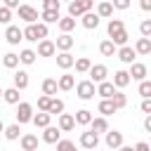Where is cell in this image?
<instances>
[{
  "mask_svg": "<svg viewBox=\"0 0 151 151\" xmlns=\"http://www.w3.org/2000/svg\"><path fill=\"white\" fill-rule=\"evenodd\" d=\"M97 144H99V134H94L92 130L80 134V146L83 149H97Z\"/></svg>",
  "mask_w": 151,
  "mask_h": 151,
  "instance_id": "8fae6325",
  "label": "cell"
},
{
  "mask_svg": "<svg viewBox=\"0 0 151 151\" xmlns=\"http://www.w3.org/2000/svg\"><path fill=\"white\" fill-rule=\"evenodd\" d=\"M80 17H83V26H85L87 31H94V28L99 26V19H101V17H99L97 12H92V9H90V12H83Z\"/></svg>",
  "mask_w": 151,
  "mask_h": 151,
  "instance_id": "9c48e42d",
  "label": "cell"
},
{
  "mask_svg": "<svg viewBox=\"0 0 151 151\" xmlns=\"http://www.w3.org/2000/svg\"><path fill=\"white\" fill-rule=\"evenodd\" d=\"M73 85H76V78H73L71 73H64V76H59V80H57V87L64 90V92L73 90Z\"/></svg>",
  "mask_w": 151,
  "mask_h": 151,
  "instance_id": "ffe728a7",
  "label": "cell"
},
{
  "mask_svg": "<svg viewBox=\"0 0 151 151\" xmlns=\"http://www.w3.org/2000/svg\"><path fill=\"white\" fill-rule=\"evenodd\" d=\"M142 113H151V99L149 97H144V101H142Z\"/></svg>",
  "mask_w": 151,
  "mask_h": 151,
  "instance_id": "681fc988",
  "label": "cell"
},
{
  "mask_svg": "<svg viewBox=\"0 0 151 151\" xmlns=\"http://www.w3.org/2000/svg\"><path fill=\"white\" fill-rule=\"evenodd\" d=\"M139 7H142L144 12H149V9H151V0H139Z\"/></svg>",
  "mask_w": 151,
  "mask_h": 151,
  "instance_id": "f5cc1de1",
  "label": "cell"
},
{
  "mask_svg": "<svg viewBox=\"0 0 151 151\" xmlns=\"http://www.w3.org/2000/svg\"><path fill=\"white\" fill-rule=\"evenodd\" d=\"M73 61H76V59L71 57V52H61V54H57V66H59V68H64V71H66V68H71V66H73Z\"/></svg>",
  "mask_w": 151,
  "mask_h": 151,
  "instance_id": "d4e9b609",
  "label": "cell"
},
{
  "mask_svg": "<svg viewBox=\"0 0 151 151\" xmlns=\"http://www.w3.org/2000/svg\"><path fill=\"white\" fill-rule=\"evenodd\" d=\"M57 127H59L61 132H71V130L76 127L73 116H71V113H59V123H57Z\"/></svg>",
  "mask_w": 151,
  "mask_h": 151,
  "instance_id": "2e32d148",
  "label": "cell"
},
{
  "mask_svg": "<svg viewBox=\"0 0 151 151\" xmlns=\"http://www.w3.org/2000/svg\"><path fill=\"white\" fill-rule=\"evenodd\" d=\"M134 52L137 54H149L151 52V38H139L137 45H134Z\"/></svg>",
  "mask_w": 151,
  "mask_h": 151,
  "instance_id": "f1b7e54d",
  "label": "cell"
},
{
  "mask_svg": "<svg viewBox=\"0 0 151 151\" xmlns=\"http://www.w3.org/2000/svg\"><path fill=\"white\" fill-rule=\"evenodd\" d=\"M127 73H130V80H144L149 71H146V66H144V64H139V61H132Z\"/></svg>",
  "mask_w": 151,
  "mask_h": 151,
  "instance_id": "30bf717a",
  "label": "cell"
},
{
  "mask_svg": "<svg viewBox=\"0 0 151 151\" xmlns=\"http://www.w3.org/2000/svg\"><path fill=\"white\" fill-rule=\"evenodd\" d=\"M99 52H101L104 57H113V54H116V45H113L111 40H104V42L99 45Z\"/></svg>",
  "mask_w": 151,
  "mask_h": 151,
  "instance_id": "f35d334b",
  "label": "cell"
},
{
  "mask_svg": "<svg viewBox=\"0 0 151 151\" xmlns=\"http://www.w3.org/2000/svg\"><path fill=\"white\" fill-rule=\"evenodd\" d=\"M42 38H47V24H28V26L24 28V40L38 42V40H42Z\"/></svg>",
  "mask_w": 151,
  "mask_h": 151,
  "instance_id": "6da1fadb",
  "label": "cell"
},
{
  "mask_svg": "<svg viewBox=\"0 0 151 151\" xmlns=\"http://www.w3.org/2000/svg\"><path fill=\"white\" fill-rule=\"evenodd\" d=\"M92 5H94V0H71L68 2V17H80L83 12H90L92 9Z\"/></svg>",
  "mask_w": 151,
  "mask_h": 151,
  "instance_id": "3957f363",
  "label": "cell"
},
{
  "mask_svg": "<svg viewBox=\"0 0 151 151\" xmlns=\"http://www.w3.org/2000/svg\"><path fill=\"white\" fill-rule=\"evenodd\" d=\"M57 151H76V144L71 139H59L57 142Z\"/></svg>",
  "mask_w": 151,
  "mask_h": 151,
  "instance_id": "60d3db41",
  "label": "cell"
},
{
  "mask_svg": "<svg viewBox=\"0 0 151 151\" xmlns=\"http://www.w3.org/2000/svg\"><path fill=\"white\" fill-rule=\"evenodd\" d=\"M17 123L19 125H24V123H31V118H33V106L28 104V101H19L17 104Z\"/></svg>",
  "mask_w": 151,
  "mask_h": 151,
  "instance_id": "277c9868",
  "label": "cell"
},
{
  "mask_svg": "<svg viewBox=\"0 0 151 151\" xmlns=\"http://www.w3.org/2000/svg\"><path fill=\"white\" fill-rule=\"evenodd\" d=\"M73 45H76V40H73V35H71V33H61V35L57 38V42H54V47H57V50H61V52H68Z\"/></svg>",
  "mask_w": 151,
  "mask_h": 151,
  "instance_id": "7c38bea8",
  "label": "cell"
},
{
  "mask_svg": "<svg viewBox=\"0 0 151 151\" xmlns=\"http://www.w3.org/2000/svg\"><path fill=\"white\" fill-rule=\"evenodd\" d=\"M59 139H61V130L59 127H54V125L42 127V142L45 144H57Z\"/></svg>",
  "mask_w": 151,
  "mask_h": 151,
  "instance_id": "5b68a950",
  "label": "cell"
},
{
  "mask_svg": "<svg viewBox=\"0 0 151 151\" xmlns=\"http://www.w3.org/2000/svg\"><path fill=\"white\" fill-rule=\"evenodd\" d=\"M2 99H5L7 104H19V90H17V87L2 90Z\"/></svg>",
  "mask_w": 151,
  "mask_h": 151,
  "instance_id": "1f68e13d",
  "label": "cell"
},
{
  "mask_svg": "<svg viewBox=\"0 0 151 151\" xmlns=\"http://www.w3.org/2000/svg\"><path fill=\"white\" fill-rule=\"evenodd\" d=\"M47 113H50V116H54V113H57V116H59V113H64V101H61V99H54V97H52V101H50V109H47Z\"/></svg>",
  "mask_w": 151,
  "mask_h": 151,
  "instance_id": "74e56055",
  "label": "cell"
},
{
  "mask_svg": "<svg viewBox=\"0 0 151 151\" xmlns=\"http://www.w3.org/2000/svg\"><path fill=\"white\" fill-rule=\"evenodd\" d=\"M139 33H142V38H151V19H144L139 24Z\"/></svg>",
  "mask_w": 151,
  "mask_h": 151,
  "instance_id": "b9f144b4",
  "label": "cell"
},
{
  "mask_svg": "<svg viewBox=\"0 0 151 151\" xmlns=\"http://www.w3.org/2000/svg\"><path fill=\"white\" fill-rule=\"evenodd\" d=\"M97 14H99V17H111V14H113V5H111L109 0H101L99 7H97Z\"/></svg>",
  "mask_w": 151,
  "mask_h": 151,
  "instance_id": "d590c367",
  "label": "cell"
},
{
  "mask_svg": "<svg viewBox=\"0 0 151 151\" xmlns=\"http://www.w3.org/2000/svg\"><path fill=\"white\" fill-rule=\"evenodd\" d=\"M0 97H2V87H0Z\"/></svg>",
  "mask_w": 151,
  "mask_h": 151,
  "instance_id": "680465c9",
  "label": "cell"
},
{
  "mask_svg": "<svg viewBox=\"0 0 151 151\" xmlns=\"http://www.w3.org/2000/svg\"><path fill=\"white\" fill-rule=\"evenodd\" d=\"M57 26H59L61 33H71V31L76 28V19H73V17H59Z\"/></svg>",
  "mask_w": 151,
  "mask_h": 151,
  "instance_id": "44dd1931",
  "label": "cell"
},
{
  "mask_svg": "<svg viewBox=\"0 0 151 151\" xmlns=\"http://www.w3.org/2000/svg\"><path fill=\"white\" fill-rule=\"evenodd\" d=\"M54 52H57V47H54V42H52V40L42 38V40L38 42V52H35L38 57H52Z\"/></svg>",
  "mask_w": 151,
  "mask_h": 151,
  "instance_id": "4fadbf2b",
  "label": "cell"
},
{
  "mask_svg": "<svg viewBox=\"0 0 151 151\" xmlns=\"http://www.w3.org/2000/svg\"><path fill=\"white\" fill-rule=\"evenodd\" d=\"M42 24H57L59 21V9H42Z\"/></svg>",
  "mask_w": 151,
  "mask_h": 151,
  "instance_id": "4dcf8cb0",
  "label": "cell"
},
{
  "mask_svg": "<svg viewBox=\"0 0 151 151\" xmlns=\"http://www.w3.org/2000/svg\"><path fill=\"white\" fill-rule=\"evenodd\" d=\"M139 94L142 97H151V83L144 78V80H139Z\"/></svg>",
  "mask_w": 151,
  "mask_h": 151,
  "instance_id": "7bdbcfd3",
  "label": "cell"
},
{
  "mask_svg": "<svg viewBox=\"0 0 151 151\" xmlns=\"http://www.w3.org/2000/svg\"><path fill=\"white\" fill-rule=\"evenodd\" d=\"M111 5H113L116 9H127V7H130V0H111Z\"/></svg>",
  "mask_w": 151,
  "mask_h": 151,
  "instance_id": "c3c4849f",
  "label": "cell"
},
{
  "mask_svg": "<svg viewBox=\"0 0 151 151\" xmlns=\"http://www.w3.org/2000/svg\"><path fill=\"white\" fill-rule=\"evenodd\" d=\"M83 151H94V149H83Z\"/></svg>",
  "mask_w": 151,
  "mask_h": 151,
  "instance_id": "6f0895ef",
  "label": "cell"
},
{
  "mask_svg": "<svg viewBox=\"0 0 151 151\" xmlns=\"http://www.w3.org/2000/svg\"><path fill=\"white\" fill-rule=\"evenodd\" d=\"M57 90H59V87H57V80H54V78H45V80H42V94L54 97Z\"/></svg>",
  "mask_w": 151,
  "mask_h": 151,
  "instance_id": "4316f807",
  "label": "cell"
},
{
  "mask_svg": "<svg viewBox=\"0 0 151 151\" xmlns=\"http://www.w3.org/2000/svg\"><path fill=\"white\" fill-rule=\"evenodd\" d=\"M118 28H125L123 19H111V21H109V35H111L113 31H118Z\"/></svg>",
  "mask_w": 151,
  "mask_h": 151,
  "instance_id": "f6af8a7d",
  "label": "cell"
},
{
  "mask_svg": "<svg viewBox=\"0 0 151 151\" xmlns=\"http://www.w3.org/2000/svg\"><path fill=\"white\" fill-rule=\"evenodd\" d=\"M97 111H99L101 116H111V113H116L118 109L113 106V101H111V99H101V101H99V106H97Z\"/></svg>",
  "mask_w": 151,
  "mask_h": 151,
  "instance_id": "83f0119b",
  "label": "cell"
},
{
  "mask_svg": "<svg viewBox=\"0 0 151 151\" xmlns=\"http://www.w3.org/2000/svg\"><path fill=\"white\" fill-rule=\"evenodd\" d=\"M90 80L92 83H101V80H106V76H109V68L104 66V64H97V66H90Z\"/></svg>",
  "mask_w": 151,
  "mask_h": 151,
  "instance_id": "52a82bcc",
  "label": "cell"
},
{
  "mask_svg": "<svg viewBox=\"0 0 151 151\" xmlns=\"http://www.w3.org/2000/svg\"><path fill=\"white\" fill-rule=\"evenodd\" d=\"M132 149H134V151H151V149H149V144H146V142H137V144H134V146H132Z\"/></svg>",
  "mask_w": 151,
  "mask_h": 151,
  "instance_id": "f907efd6",
  "label": "cell"
},
{
  "mask_svg": "<svg viewBox=\"0 0 151 151\" xmlns=\"http://www.w3.org/2000/svg\"><path fill=\"white\" fill-rule=\"evenodd\" d=\"M90 130L94 134H104L109 130V123H106V116H99V118H92L90 120Z\"/></svg>",
  "mask_w": 151,
  "mask_h": 151,
  "instance_id": "e0dca14e",
  "label": "cell"
},
{
  "mask_svg": "<svg viewBox=\"0 0 151 151\" xmlns=\"http://www.w3.org/2000/svg\"><path fill=\"white\" fill-rule=\"evenodd\" d=\"M5 2V7H9V9H17L19 7V0H2Z\"/></svg>",
  "mask_w": 151,
  "mask_h": 151,
  "instance_id": "816d5d0a",
  "label": "cell"
},
{
  "mask_svg": "<svg viewBox=\"0 0 151 151\" xmlns=\"http://www.w3.org/2000/svg\"><path fill=\"white\" fill-rule=\"evenodd\" d=\"M127 38H130V35H127V31H125V28H118V31H113V33H111V42H113L116 47H118V45H120V47H123V45H127Z\"/></svg>",
  "mask_w": 151,
  "mask_h": 151,
  "instance_id": "7402d4cb",
  "label": "cell"
},
{
  "mask_svg": "<svg viewBox=\"0 0 151 151\" xmlns=\"http://www.w3.org/2000/svg\"><path fill=\"white\" fill-rule=\"evenodd\" d=\"M17 9H19V19H24V21H28V24H35V21H38V12H35L31 5H19Z\"/></svg>",
  "mask_w": 151,
  "mask_h": 151,
  "instance_id": "ba28073f",
  "label": "cell"
},
{
  "mask_svg": "<svg viewBox=\"0 0 151 151\" xmlns=\"http://www.w3.org/2000/svg\"><path fill=\"white\" fill-rule=\"evenodd\" d=\"M118 52V59L123 61V64H132L134 61V57H137V52H134V47H130V45H123L120 50H116Z\"/></svg>",
  "mask_w": 151,
  "mask_h": 151,
  "instance_id": "9a60e30c",
  "label": "cell"
},
{
  "mask_svg": "<svg viewBox=\"0 0 151 151\" xmlns=\"http://www.w3.org/2000/svg\"><path fill=\"white\" fill-rule=\"evenodd\" d=\"M76 94H78V99L87 101V99H92V97L97 94V87H94L92 80H80V83L76 85Z\"/></svg>",
  "mask_w": 151,
  "mask_h": 151,
  "instance_id": "7a4b0ae2",
  "label": "cell"
},
{
  "mask_svg": "<svg viewBox=\"0 0 151 151\" xmlns=\"http://www.w3.org/2000/svg\"><path fill=\"white\" fill-rule=\"evenodd\" d=\"M116 92V87H113V83H109V80H101V83H97V94L101 97V99H111V94Z\"/></svg>",
  "mask_w": 151,
  "mask_h": 151,
  "instance_id": "ac0fdd59",
  "label": "cell"
},
{
  "mask_svg": "<svg viewBox=\"0 0 151 151\" xmlns=\"http://www.w3.org/2000/svg\"><path fill=\"white\" fill-rule=\"evenodd\" d=\"M104 134H106V146H109V149H118V146L123 144V132H118V130H106Z\"/></svg>",
  "mask_w": 151,
  "mask_h": 151,
  "instance_id": "5bb4252c",
  "label": "cell"
},
{
  "mask_svg": "<svg viewBox=\"0 0 151 151\" xmlns=\"http://www.w3.org/2000/svg\"><path fill=\"white\" fill-rule=\"evenodd\" d=\"M50 118H52V116H50L47 111H40V113H33L31 123H33L35 127H47V125H50Z\"/></svg>",
  "mask_w": 151,
  "mask_h": 151,
  "instance_id": "cb8c5ba5",
  "label": "cell"
},
{
  "mask_svg": "<svg viewBox=\"0 0 151 151\" xmlns=\"http://www.w3.org/2000/svg\"><path fill=\"white\" fill-rule=\"evenodd\" d=\"M5 40H7L9 45H19V42L24 40V31H21L19 26H7V31H5Z\"/></svg>",
  "mask_w": 151,
  "mask_h": 151,
  "instance_id": "8992f818",
  "label": "cell"
},
{
  "mask_svg": "<svg viewBox=\"0 0 151 151\" xmlns=\"http://www.w3.org/2000/svg\"><path fill=\"white\" fill-rule=\"evenodd\" d=\"M144 130L151 132V116H149V113H146V118H144Z\"/></svg>",
  "mask_w": 151,
  "mask_h": 151,
  "instance_id": "db71d44e",
  "label": "cell"
},
{
  "mask_svg": "<svg viewBox=\"0 0 151 151\" xmlns=\"http://www.w3.org/2000/svg\"><path fill=\"white\" fill-rule=\"evenodd\" d=\"M118 151H134V149H132V146H123V144H120V146H118Z\"/></svg>",
  "mask_w": 151,
  "mask_h": 151,
  "instance_id": "11a10c76",
  "label": "cell"
},
{
  "mask_svg": "<svg viewBox=\"0 0 151 151\" xmlns=\"http://www.w3.org/2000/svg\"><path fill=\"white\" fill-rule=\"evenodd\" d=\"M2 132H5V137H7L9 142H14V139H19V132H21V127H19V123H14V125H7Z\"/></svg>",
  "mask_w": 151,
  "mask_h": 151,
  "instance_id": "e575fe53",
  "label": "cell"
},
{
  "mask_svg": "<svg viewBox=\"0 0 151 151\" xmlns=\"http://www.w3.org/2000/svg\"><path fill=\"white\" fill-rule=\"evenodd\" d=\"M73 66H76V71H78V73H87V71H90V66H92V61H90L87 57H80V59H76V61H73Z\"/></svg>",
  "mask_w": 151,
  "mask_h": 151,
  "instance_id": "836d02e7",
  "label": "cell"
},
{
  "mask_svg": "<svg viewBox=\"0 0 151 151\" xmlns=\"http://www.w3.org/2000/svg\"><path fill=\"white\" fill-rule=\"evenodd\" d=\"M61 0H42V9H59Z\"/></svg>",
  "mask_w": 151,
  "mask_h": 151,
  "instance_id": "7dc6e473",
  "label": "cell"
},
{
  "mask_svg": "<svg viewBox=\"0 0 151 151\" xmlns=\"http://www.w3.org/2000/svg\"><path fill=\"white\" fill-rule=\"evenodd\" d=\"M21 149L24 151H38V137L35 134H21Z\"/></svg>",
  "mask_w": 151,
  "mask_h": 151,
  "instance_id": "d6986e66",
  "label": "cell"
},
{
  "mask_svg": "<svg viewBox=\"0 0 151 151\" xmlns=\"http://www.w3.org/2000/svg\"><path fill=\"white\" fill-rule=\"evenodd\" d=\"M35 57H38V54H35L33 50H21V54H19V61H21V64H26V66H31V64L35 61Z\"/></svg>",
  "mask_w": 151,
  "mask_h": 151,
  "instance_id": "8d00e7d4",
  "label": "cell"
},
{
  "mask_svg": "<svg viewBox=\"0 0 151 151\" xmlns=\"http://www.w3.org/2000/svg\"><path fill=\"white\" fill-rule=\"evenodd\" d=\"M28 83H31V80H28V73H26V71H17V73H14V87H17V90H26Z\"/></svg>",
  "mask_w": 151,
  "mask_h": 151,
  "instance_id": "484cf974",
  "label": "cell"
},
{
  "mask_svg": "<svg viewBox=\"0 0 151 151\" xmlns=\"http://www.w3.org/2000/svg\"><path fill=\"white\" fill-rule=\"evenodd\" d=\"M68 2H71V0H68Z\"/></svg>",
  "mask_w": 151,
  "mask_h": 151,
  "instance_id": "91938a15",
  "label": "cell"
},
{
  "mask_svg": "<svg viewBox=\"0 0 151 151\" xmlns=\"http://www.w3.org/2000/svg\"><path fill=\"white\" fill-rule=\"evenodd\" d=\"M2 64H5V68H17V66H19V54L7 52V54L2 57Z\"/></svg>",
  "mask_w": 151,
  "mask_h": 151,
  "instance_id": "d6a6232c",
  "label": "cell"
},
{
  "mask_svg": "<svg viewBox=\"0 0 151 151\" xmlns=\"http://www.w3.org/2000/svg\"><path fill=\"white\" fill-rule=\"evenodd\" d=\"M9 21H12V9L2 5L0 7V24H9Z\"/></svg>",
  "mask_w": 151,
  "mask_h": 151,
  "instance_id": "ee69618b",
  "label": "cell"
},
{
  "mask_svg": "<svg viewBox=\"0 0 151 151\" xmlns=\"http://www.w3.org/2000/svg\"><path fill=\"white\" fill-rule=\"evenodd\" d=\"M73 120H76L78 125H90V120H92V113H90L87 109H80V111H76Z\"/></svg>",
  "mask_w": 151,
  "mask_h": 151,
  "instance_id": "f546056e",
  "label": "cell"
},
{
  "mask_svg": "<svg viewBox=\"0 0 151 151\" xmlns=\"http://www.w3.org/2000/svg\"><path fill=\"white\" fill-rule=\"evenodd\" d=\"M111 101H113V106H116V109H123V106L127 104V97H125L123 92H118V90H116V92L111 94Z\"/></svg>",
  "mask_w": 151,
  "mask_h": 151,
  "instance_id": "ab89813d",
  "label": "cell"
},
{
  "mask_svg": "<svg viewBox=\"0 0 151 151\" xmlns=\"http://www.w3.org/2000/svg\"><path fill=\"white\" fill-rule=\"evenodd\" d=\"M130 85V73L127 71H116L113 73V87H127Z\"/></svg>",
  "mask_w": 151,
  "mask_h": 151,
  "instance_id": "603a6c76",
  "label": "cell"
},
{
  "mask_svg": "<svg viewBox=\"0 0 151 151\" xmlns=\"http://www.w3.org/2000/svg\"><path fill=\"white\" fill-rule=\"evenodd\" d=\"M2 130H5V123H2V120H0V132H2Z\"/></svg>",
  "mask_w": 151,
  "mask_h": 151,
  "instance_id": "9f6ffc18",
  "label": "cell"
},
{
  "mask_svg": "<svg viewBox=\"0 0 151 151\" xmlns=\"http://www.w3.org/2000/svg\"><path fill=\"white\" fill-rule=\"evenodd\" d=\"M50 101H52V97H47V94L38 97V109H40V111H47V109H50Z\"/></svg>",
  "mask_w": 151,
  "mask_h": 151,
  "instance_id": "bcb514c9",
  "label": "cell"
}]
</instances>
